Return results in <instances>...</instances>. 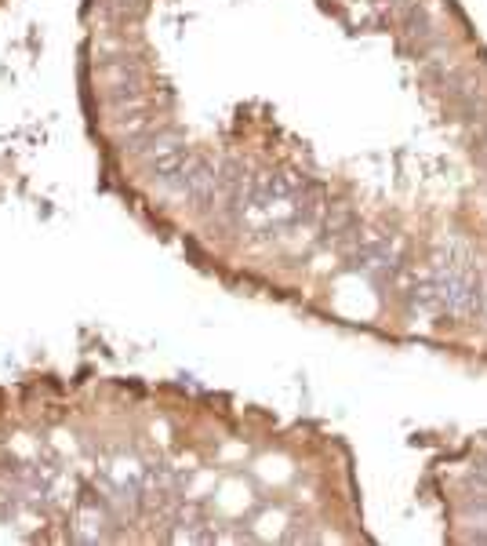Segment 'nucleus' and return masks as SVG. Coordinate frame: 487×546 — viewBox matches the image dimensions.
Masks as SVG:
<instances>
[{"mask_svg":"<svg viewBox=\"0 0 487 546\" xmlns=\"http://www.w3.org/2000/svg\"><path fill=\"white\" fill-rule=\"evenodd\" d=\"M466 485H469V492L487 496V459H480V463L469 466V470H466Z\"/></svg>","mask_w":487,"mask_h":546,"instance_id":"f257e3e1","label":"nucleus"}]
</instances>
